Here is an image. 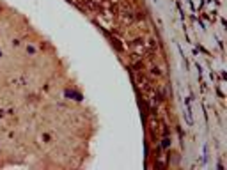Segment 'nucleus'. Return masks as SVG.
<instances>
[{"label": "nucleus", "instance_id": "obj_1", "mask_svg": "<svg viewBox=\"0 0 227 170\" xmlns=\"http://www.w3.org/2000/svg\"><path fill=\"white\" fill-rule=\"evenodd\" d=\"M66 96H75V97L78 99V101L82 99V96H80V94H76V92H71V91H66Z\"/></svg>", "mask_w": 227, "mask_h": 170}, {"label": "nucleus", "instance_id": "obj_2", "mask_svg": "<svg viewBox=\"0 0 227 170\" xmlns=\"http://www.w3.org/2000/svg\"><path fill=\"white\" fill-rule=\"evenodd\" d=\"M0 55H2V52H0Z\"/></svg>", "mask_w": 227, "mask_h": 170}]
</instances>
